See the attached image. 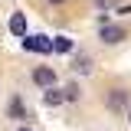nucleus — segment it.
<instances>
[{
  "label": "nucleus",
  "mask_w": 131,
  "mask_h": 131,
  "mask_svg": "<svg viewBox=\"0 0 131 131\" xmlns=\"http://www.w3.org/2000/svg\"><path fill=\"white\" fill-rule=\"evenodd\" d=\"M52 49L56 52H72V39L69 36H52Z\"/></svg>",
  "instance_id": "8"
},
{
  "label": "nucleus",
  "mask_w": 131,
  "mask_h": 131,
  "mask_svg": "<svg viewBox=\"0 0 131 131\" xmlns=\"http://www.w3.org/2000/svg\"><path fill=\"white\" fill-rule=\"evenodd\" d=\"M46 3H66V0H46Z\"/></svg>",
  "instance_id": "12"
},
{
  "label": "nucleus",
  "mask_w": 131,
  "mask_h": 131,
  "mask_svg": "<svg viewBox=\"0 0 131 131\" xmlns=\"http://www.w3.org/2000/svg\"><path fill=\"white\" fill-rule=\"evenodd\" d=\"M10 118H26V102L23 98H10Z\"/></svg>",
  "instance_id": "7"
},
{
  "label": "nucleus",
  "mask_w": 131,
  "mask_h": 131,
  "mask_svg": "<svg viewBox=\"0 0 131 131\" xmlns=\"http://www.w3.org/2000/svg\"><path fill=\"white\" fill-rule=\"evenodd\" d=\"M75 72H92V62H89L85 56H79V59H75Z\"/></svg>",
  "instance_id": "9"
},
{
  "label": "nucleus",
  "mask_w": 131,
  "mask_h": 131,
  "mask_svg": "<svg viewBox=\"0 0 131 131\" xmlns=\"http://www.w3.org/2000/svg\"><path fill=\"white\" fill-rule=\"evenodd\" d=\"M128 118H131V105H128Z\"/></svg>",
  "instance_id": "14"
},
{
  "label": "nucleus",
  "mask_w": 131,
  "mask_h": 131,
  "mask_svg": "<svg viewBox=\"0 0 131 131\" xmlns=\"http://www.w3.org/2000/svg\"><path fill=\"white\" fill-rule=\"evenodd\" d=\"M33 82H36L39 89H49V85H56V72L39 66V69H33Z\"/></svg>",
  "instance_id": "4"
},
{
  "label": "nucleus",
  "mask_w": 131,
  "mask_h": 131,
  "mask_svg": "<svg viewBox=\"0 0 131 131\" xmlns=\"http://www.w3.org/2000/svg\"><path fill=\"white\" fill-rule=\"evenodd\" d=\"M98 36H102V43H105V46H115V43H121V39H125V30L105 20V23H102V30H98Z\"/></svg>",
  "instance_id": "2"
},
{
  "label": "nucleus",
  "mask_w": 131,
  "mask_h": 131,
  "mask_svg": "<svg viewBox=\"0 0 131 131\" xmlns=\"http://www.w3.org/2000/svg\"><path fill=\"white\" fill-rule=\"evenodd\" d=\"M23 46L30 49V52H49L52 43H49L46 36H23Z\"/></svg>",
  "instance_id": "3"
},
{
  "label": "nucleus",
  "mask_w": 131,
  "mask_h": 131,
  "mask_svg": "<svg viewBox=\"0 0 131 131\" xmlns=\"http://www.w3.org/2000/svg\"><path fill=\"white\" fill-rule=\"evenodd\" d=\"M79 98V85H66V102H75Z\"/></svg>",
  "instance_id": "10"
},
{
  "label": "nucleus",
  "mask_w": 131,
  "mask_h": 131,
  "mask_svg": "<svg viewBox=\"0 0 131 131\" xmlns=\"http://www.w3.org/2000/svg\"><path fill=\"white\" fill-rule=\"evenodd\" d=\"M105 105H108L112 112H128L131 98H128L125 89H108V92H105Z\"/></svg>",
  "instance_id": "1"
},
{
  "label": "nucleus",
  "mask_w": 131,
  "mask_h": 131,
  "mask_svg": "<svg viewBox=\"0 0 131 131\" xmlns=\"http://www.w3.org/2000/svg\"><path fill=\"white\" fill-rule=\"evenodd\" d=\"M16 131H30V128H16Z\"/></svg>",
  "instance_id": "13"
},
{
  "label": "nucleus",
  "mask_w": 131,
  "mask_h": 131,
  "mask_svg": "<svg viewBox=\"0 0 131 131\" xmlns=\"http://www.w3.org/2000/svg\"><path fill=\"white\" fill-rule=\"evenodd\" d=\"M43 102H46V105H62V102H66V89H56V85H49L46 92H43Z\"/></svg>",
  "instance_id": "5"
},
{
  "label": "nucleus",
  "mask_w": 131,
  "mask_h": 131,
  "mask_svg": "<svg viewBox=\"0 0 131 131\" xmlns=\"http://www.w3.org/2000/svg\"><path fill=\"white\" fill-rule=\"evenodd\" d=\"M10 33H13V36H26V16H23V13L10 16Z\"/></svg>",
  "instance_id": "6"
},
{
  "label": "nucleus",
  "mask_w": 131,
  "mask_h": 131,
  "mask_svg": "<svg viewBox=\"0 0 131 131\" xmlns=\"http://www.w3.org/2000/svg\"><path fill=\"white\" fill-rule=\"evenodd\" d=\"M112 3H115V0H98V7H112Z\"/></svg>",
  "instance_id": "11"
}]
</instances>
